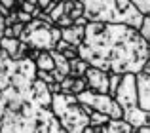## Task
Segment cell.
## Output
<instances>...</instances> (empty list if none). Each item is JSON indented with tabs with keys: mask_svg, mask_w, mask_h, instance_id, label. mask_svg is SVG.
<instances>
[{
	"mask_svg": "<svg viewBox=\"0 0 150 133\" xmlns=\"http://www.w3.org/2000/svg\"><path fill=\"white\" fill-rule=\"evenodd\" d=\"M63 55H65L67 61H72V59H78V48H74V46H70L67 52H63Z\"/></svg>",
	"mask_w": 150,
	"mask_h": 133,
	"instance_id": "28",
	"label": "cell"
},
{
	"mask_svg": "<svg viewBox=\"0 0 150 133\" xmlns=\"http://www.w3.org/2000/svg\"><path fill=\"white\" fill-rule=\"evenodd\" d=\"M131 4L143 17H150V0H131Z\"/></svg>",
	"mask_w": 150,
	"mask_h": 133,
	"instance_id": "18",
	"label": "cell"
},
{
	"mask_svg": "<svg viewBox=\"0 0 150 133\" xmlns=\"http://www.w3.org/2000/svg\"><path fill=\"white\" fill-rule=\"evenodd\" d=\"M76 99H78L80 105H86V107H89L91 110L103 112V114H106L110 120H122L124 118V110H122V107L114 101L112 95L93 93V91H89V89H86L80 95H76Z\"/></svg>",
	"mask_w": 150,
	"mask_h": 133,
	"instance_id": "5",
	"label": "cell"
},
{
	"mask_svg": "<svg viewBox=\"0 0 150 133\" xmlns=\"http://www.w3.org/2000/svg\"><path fill=\"white\" fill-rule=\"evenodd\" d=\"M122 74H108V95H116V89L120 88Z\"/></svg>",
	"mask_w": 150,
	"mask_h": 133,
	"instance_id": "19",
	"label": "cell"
},
{
	"mask_svg": "<svg viewBox=\"0 0 150 133\" xmlns=\"http://www.w3.org/2000/svg\"><path fill=\"white\" fill-rule=\"evenodd\" d=\"M17 21L23 23V25H29V23L33 21V15L27 13V11H21V10H19V11H17Z\"/></svg>",
	"mask_w": 150,
	"mask_h": 133,
	"instance_id": "27",
	"label": "cell"
},
{
	"mask_svg": "<svg viewBox=\"0 0 150 133\" xmlns=\"http://www.w3.org/2000/svg\"><path fill=\"white\" fill-rule=\"evenodd\" d=\"M88 89V84H86V78H74V86H72V95H80L82 91H86Z\"/></svg>",
	"mask_w": 150,
	"mask_h": 133,
	"instance_id": "20",
	"label": "cell"
},
{
	"mask_svg": "<svg viewBox=\"0 0 150 133\" xmlns=\"http://www.w3.org/2000/svg\"><path fill=\"white\" fill-rule=\"evenodd\" d=\"M51 112L67 133H82L89 126L88 112L72 93L51 95Z\"/></svg>",
	"mask_w": 150,
	"mask_h": 133,
	"instance_id": "3",
	"label": "cell"
},
{
	"mask_svg": "<svg viewBox=\"0 0 150 133\" xmlns=\"http://www.w3.org/2000/svg\"><path fill=\"white\" fill-rule=\"evenodd\" d=\"M78 57L108 74H139L150 59V46L139 30L124 23L89 21Z\"/></svg>",
	"mask_w": 150,
	"mask_h": 133,
	"instance_id": "2",
	"label": "cell"
},
{
	"mask_svg": "<svg viewBox=\"0 0 150 133\" xmlns=\"http://www.w3.org/2000/svg\"><path fill=\"white\" fill-rule=\"evenodd\" d=\"M88 19H86V17H80V19H76V21H74V25H76V27H86V25H88Z\"/></svg>",
	"mask_w": 150,
	"mask_h": 133,
	"instance_id": "35",
	"label": "cell"
},
{
	"mask_svg": "<svg viewBox=\"0 0 150 133\" xmlns=\"http://www.w3.org/2000/svg\"><path fill=\"white\" fill-rule=\"evenodd\" d=\"M19 10H21V11H27V13L33 15V11L36 10V2H33V0H25V2L19 6Z\"/></svg>",
	"mask_w": 150,
	"mask_h": 133,
	"instance_id": "25",
	"label": "cell"
},
{
	"mask_svg": "<svg viewBox=\"0 0 150 133\" xmlns=\"http://www.w3.org/2000/svg\"><path fill=\"white\" fill-rule=\"evenodd\" d=\"M101 133H133V127L124 118L122 120H108V124L103 126Z\"/></svg>",
	"mask_w": 150,
	"mask_h": 133,
	"instance_id": "11",
	"label": "cell"
},
{
	"mask_svg": "<svg viewBox=\"0 0 150 133\" xmlns=\"http://www.w3.org/2000/svg\"><path fill=\"white\" fill-rule=\"evenodd\" d=\"M103 131V127H97V126H88L82 133H101Z\"/></svg>",
	"mask_w": 150,
	"mask_h": 133,
	"instance_id": "34",
	"label": "cell"
},
{
	"mask_svg": "<svg viewBox=\"0 0 150 133\" xmlns=\"http://www.w3.org/2000/svg\"><path fill=\"white\" fill-rule=\"evenodd\" d=\"M69 65H70V76L72 78H82L86 74V70L89 69V65L86 63L84 59H72V61H69Z\"/></svg>",
	"mask_w": 150,
	"mask_h": 133,
	"instance_id": "15",
	"label": "cell"
},
{
	"mask_svg": "<svg viewBox=\"0 0 150 133\" xmlns=\"http://www.w3.org/2000/svg\"><path fill=\"white\" fill-rule=\"evenodd\" d=\"M0 50H2V48H0Z\"/></svg>",
	"mask_w": 150,
	"mask_h": 133,
	"instance_id": "39",
	"label": "cell"
},
{
	"mask_svg": "<svg viewBox=\"0 0 150 133\" xmlns=\"http://www.w3.org/2000/svg\"><path fill=\"white\" fill-rule=\"evenodd\" d=\"M65 15H69L72 21L84 17V4L80 0H65Z\"/></svg>",
	"mask_w": 150,
	"mask_h": 133,
	"instance_id": "12",
	"label": "cell"
},
{
	"mask_svg": "<svg viewBox=\"0 0 150 133\" xmlns=\"http://www.w3.org/2000/svg\"><path fill=\"white\" fill-rule=\"evenodd\" d=\"M133 133H150V126H141L137 129H133Z\"/></svg>",
	"mask_w": 150,
	"mask_h": 133,
	"instance_id": "36",
	"label": "cell"
},
{
	"mask_svg": "<svg viewBox=\"0 0 150 133\" xmlns=\"http://www.w3.org/2000/svg\"><path fill=\"white\" fill-rule=\"evenodd\" d=\"M51 57H53V63H55V72H59L61 76H69L70 74V65H69V61L65 59V55L63 53H59V52H55V50H51Z\"/></svg>",
	"mask_w": 150,
	"mask_h": 133,
	"instance_id": "13",
	"label": "cell"
},
{
	"mask_svg": "<svg viewBox=\"0 0 150 133\" xmlns=\"http://www.w3.org/2000/svg\"><path fill=\"white\" fill-rule=\"evenodd\" d=\"M36 80H42L44 84H53V74L46 72V70H36Z\"/></svg>",
	"mask_w": 150,
	"mask_h": 133,
	"instance_id": "22",
	"label": "cell"
},
{
	"mask_svg": "<svg viewBox=\"0 0 150 133\" xmlns=\"http://www.w3.org/2000/svg\"><path fill=\"white\" fill-rule=\"evenodd\" d=\"M114 101L122 107V110L127 112L139 107L137 103V78L135 74H124L120 82V88L116 89Z\"/></svg>",
	"mask_w": 150,
	"mask_h": 133,
	"instance_id": "7",
	"label": "cell"
},
{
	"mask_svg": "<svg viewBox=\"0 0 150 133\" xmlns=\"http://www.w3.org/2000/svg\"><path fill=\"white\" fill-rule=\"evenodd\" d=\"M72 25H74V21L69 17V15H63V17L55 23V27H59V29H67V27H72Z\"/></svg>",
	"mask_w": 150,
	"mask_h": 133,
	"instance_id": "26",
	"label": "cell"
},
{
	"mask_svg": "<svg viewBox=\"0 0 150 133\" xmlns=\"http://www.w3.org/2000/svg\"><path fill=\"white\" fill-rule=\"evenodd\" d=\"M61 40V29L50 23H44L40 19H33L29 25H25V30L19 36V42H25L30 48L38 52H51L55 50V44Z\"/></svg>",
	"mask_w": 150,
	"mask_h": 133,
	"instance_id": "4",
	"label": "cell"
},
{
	"mask_svg": "<svg viewBox=\"0 0 150 133\" xmlns=\"http://www.w3.org/2000/svg\"><path fill=\"white\" fill-rule=\"evenodd\" d=\"M0 4H2L6 10H10V11L15 10V0H0Z\"/></svg>",
	"mask_w": 150,
	"mask_h": 133,
	"instance_id": "32",
	"label": "cell"
},
{
	"mask_svg": "<svg viewBox=\"0 0 150 133\" xmlns=\"http://www.w3.org/2000/svg\"><path fill=\"white\" fill-rule=\"evenodd\" d=\"M88 89L93 93H103V95H108V72L95 66H89L84 74Z\"/></svg>",
	"mask_w": 150,
	"mask_h": 133,
	"instance_id": "8",
	"label": "cell"
},
{
	"mask_svg": "<svg viewBox=\"0 0 150 133\" xmlns=\"http://www.w3.org/2000/svg\"><path fill=\"white\" fill-rule=\"evenodd\" d=\"M84 4V17L88 21L122 23L116 10V0H80Z\"/></svg>",
	"mask_w": 150,
	"mask_h": 133,
	"instance_id": "6",
	"label": "cell"
},
{
	"mask_svg": "<svg viewBox=\"0 0 150 133\" xmlns=\"http://www.w3.org/2000/svg\"><path fill=\"white\" fill-rule=\"evenodd\" d=\"M143 72H146L148 76H150V59L146 61V65H144V69H143Z\"/></svg>",
	"mask_w": 150,
	"mask_h": 133,
	"instance_id": "37",
	"label": "cell"
},
{
	"mask_svg": "<svg viewBox=\"0 0 150 133\" xmlns=\"http://www.w3.org/2000/svg\"><path fill=\"white\" fill-rule=\"evenodd\" d=\"M55 2H57V0H36V6L40 8L42 11H46V13H48L51 8H53V4H55Z\"/></svg>",
	"mask_w": 150,
	"mask_h": 133,
	"instance_id": "24",
	"label": "cell"
},
{
	"mask_svg": "<svg viewBox=\"0 0 150 133\" xmlns=\"http://www.w3.org/2000/svg\"><path fill=\"white\" fill-rule=\"evenodd\" d=\"M15 23H17V11H11L6 17V27H13Z\"/></svg>",
	"mask_w": 150,
	"mask_h": 133,
	"instance_id": "31",
	"label": "cell"
},
{
	"mask_svg": "<svg viewBox=\"0 0 150 133\" xmlns=\"http://www.w3.org/2000/svg\"><path fill=\"white\" fill-rule=\"evenodd\" d=\"M137 78V103L139 108L144 112H150V76L146 72L135 74Z\"/></svg>",
	"mask_w": 150,
	"mask_h": 133,
	"instance_id": "9",
	"label": "cell"
},
{
	"mask_svg": "<svg viewBox=\"0 0 150 133\" xmlns=\"http://www.w3.org/2000/svg\"><path fill=\"white\" fill-rule=\"evenodd\" d=\"M108 116L106 114H103V112H97V110H93L91 114H89V126H97V127H103V126H106L108 124Z\"/></svg>",
	"mask_w": 150,
	"mask_h": 133,
	"instance_id": "17",
	"label": "cell"
},
{
	"mask_svg": "<svg viewBox=\"0 0 150 133\" xmlns=\"http://www.w3.org/2000/svg\"><path fill=\"white\" fill-rule=\"evenodd\" d=\"M34 65H36V70H46V72H51L55 69L53 57H51L50 52H40L38 57L34 59Z\"/></svg>",
	"mask_w": 150,
	"mask_h": 133,
	"instance_id": "14",
	"label": "cell"
},
{
	"mask_svg": "<svg viewBox=\"0 0 150 133\" xmlns=\"http://www.w3.org/2000/svg\"><path fill=\"white\" fill-rule=\"evenodd\" d=\"M11 30H13V36H15V38L19 40V36H21V34H23V30H25V25L17 21V23H15L13 27H11Z\"/></svg>",
	"mask_w": 150,
	"mask_h": 133,
	"instance_id": "29",
	"label": "cell"
},
{
	"mask_svg": "<svg viewBox=\"0 0 150 133\" xmlns=\"http://www.w3.org/2000/svg\"><path fill=\"white\" fill-rule=\"evenodd\" d=\"M84 34H86V27H67V29H61V40L69 42L70 46L78 48V46L84 42Z\"/></svg>",
	"mask_w": 150,
	"mask_h": 133,
	"instance_id": "10",
	"label": "cell"
},
{
	"mask_svg": "<svg viewBox=\"0 0 150 133\" xmlns=\"http://www.w3.org/2000/svg\"><path fill=\"white\" fill-rule=\"evenodd\" d=\"M4 29H6V17L0 13V40L4 38Z\"/></svg>",
	"mask_w": 150,
	"mask_h": 133,
	"instance_id": "33",
	"label": "cell"
},
{
	"mask_svg": "<svg viewBox=\"0 0 150 133\" xmlns=\"http://www.w3.org/2000/svg\"><path fill=\"white\" fill-rule=\"evenodd\" d=\"M69 48H70V44H69V42H65V40H59L57 44H55V52H59V53L67 52Z\"/></svg>",
	"mask_w": 150,
	"mask_h": 133,
	"instance_id": "30",
	"label": "cell"
},
{
	"mask_svg": "<svg viewBox=\"0 0 150 133\" xmlns=\"http://www.w3.org/2000/svg\"><path fill=\"white\" fill-rule=\"evenodd\" d=\"M139 34L148 42V46H150V17L143 19V25H141V29H139Z\"/></svg>",
	"mask_w": 150,
	"mask_h": 133,
	"instance_id": "21",
	"label": "cell"
},
{
	"mask_svg": "<svg viewBox=\"0 0 150 133\" xmlns=\"http://www.w3.org/2000/svg\"><path fill=\"white\" fill-rule=\"evenodd\" d=\"M19 44H21V42H19L17 38H2V40H0V48L8 53L10 59H15V53H17Z\"/></svg>",
	"mask_w": 150,
	"mask_h": 133,
	"instance_id": "16",
	"label": "cell"
},
{
	"mask_svg": "<svg viewBox=\"0 0 150 133\" xmlns=\"http://www.w3.org/2000/svg\"><path fill=\"white\" fill-rule=\"evenodd\" d=\"M0 133H67L51 112L48 84L30 59L13 61L0 50Z\"/></svg>",
	"mask_w": 150,
	"mask_h": 133,
	"instance_id": "1",
	"label": "cell"
},
{
	"mask_svg": "<svg viewBox=\"0 0 150 133\" xmlns=\"http://www.w3.org/2000/svg\"><path fill=\"white\" fill-rule=\"evenodd\" d=\"M33 2H36V0H33Z\"/></svg>",
	"mask_w": 150,
	"mask_h": 133,
	"instance_id": "38",
	"label": "cell"
},
{
	"mask_svg": "<svg viewBox=\"0 0 150 133\" xmlns=\"http://www.w3.org/2000/svg\"><path fill=\"white\" fill-rule=\"evenodd\" d=\"M72 86H74V78L69 74V76L61 82V93H70L72 91Z\"/></svg>",
	"mask_w": 150,
	"mask_h": 133,
	"instance_id": "23",
	"label": "cell"
}]
</instances>
